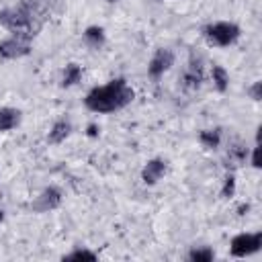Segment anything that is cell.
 Returning <instances> with one entry per match:
<instances>
[{"mask_svg": "<svg viewBox=\"0 0 262 262\" xmlns=\"http://www.w3.org/2000/svg\"><path fill=\"white\" fill-rule=\"evenodd\" d=\"M131 100H133V90L129 88L125 78H117L104 86H96L84 98L86 106L94 113H113L123 108Z\"/></svg>", "mask_w": 262, "mask_h": 262, "instance_id": "6da1fadb", "label": "cell"}, {"mask_svg": "<svg viewBox=\"0 0 262 262\" xmlns=\"http://www.w3.org/2000/svg\"><path fill=\"white\" fill-rule=\"evenodd\" d=\"M0 25H4L8 31L23 35V37H31L33 33V10L27 4H18V6H10L4 8L0 12Z\"/></svg>", "mask_w": 262, "mask_h": 262, "instance_id": "7a4b0ae2", "label": "cell"}, {"mask_svg": "<svg viewBox=\"0 0 262 262\" xmlns=\"http://www.w3.org/2000/svg\"><path fill=\"white\" fill-rule=\"evenodd\" d=\"M203 35L211 45L227 47L239 39V27L233 23H215V25L205 27Z\"/></svg>", "mask_w": 262, "mask_h": 262, "instance_id": "3957f363", "label": "cell"}, {"mask_svg": "<svg viewBox=\"0 0 262 262\" xmlns=\"http://www.w3.org/2000/svg\"><path fill=\"white\" fill-rule=\"evenodd\" d=\"M262 246V233H239L231 239V256H237V258H244V256H250V254H256Z\"/></svg>", "mask_w": 262, "mask_h": 262, "instance_id": "277c9868", "label": "cell"}, {"mask_svg": "<svg viewBox=\"0 0 262 262\" xmlns=\"http://www.w3.org/2000/svg\"><path fill=\"white\" fill-rule=\"evenodd\" d=\"M29 37H23V35H14V37H8L4 41H0V55L6 57V59H16V57H23L29 53Z\"/></svg>", "mask_w": 262, "mask_h": 262, "instance_id": "5b68a950", "label": "cell"}, {"mask_svg": "<svg viewBox=\"0 0 262 262\" xmlns=\"http://www.w3.org/2000/svg\"><path fill=\"white\" fill-rule=\"evenodd\" d=\"M59 203H61V192H59L57 188L49 186V188H45V190L35 199V203L31 205V209L37 211V213H47V211L59 207Z\"/></svg>", "mask_w": 262, "mask_h": 262, "instance_id": "8992f818", "label": "cell"}, {"mask_svg": "<svg viewBox=\"0 0 262 262\" xmlns=\"http://www.w3.org/2000/svg\"><path fill=\"white\" fill-rule=\"evenodd\" d=\"M172 63H174V53H172L170 49H158V51L154 53L149 66H147V72H149L151 78H158V76H162L166 70H170Z\"/></svg>", "mask_w": 262, "mask_h": 262, "instance_id": "52a82bcc", "label": "cell"}, {"mask_svg": "<svg viewBox=\"0 0 262 262\" xmlns=\"http://www.w3.org/2000/svg\"><path fill=\"white\" fill-rule=\"evenodd\" d=\"M166 172V164L162 160H149L141 170V180L145 184H156Z\"/></svg>", "mask_w": 262, "mask_h": 262, "instance_id": "ba28073f", "label": "cell"}, {"mask_svg": "<svg viewBox=\"0 0 262 262\" xmlns=\"http://www.w3.org/2000/svg\"><path fill=\"white\" fill-rule=\"evenodd\" d=\"M20 123V111L4 106L0 108V131H10Z\"/></svg>", "mask_w": 262, "mask_h": 262, "instance_id": "9c48e42d", "label": "cell"}, {"mask_svg": "<svg viewBox=\"0 0 262 262\" xmlns=\"http://www.w3.org/2000/svg\"><path fill=\"white\" fill-rule=\"evenodd\" d=\"M84 41H86V45H90L92 49H98V47H102V43H104V31H102L100 27H88V29L84 31Z\"/></svg>", "mask_w": 262, "mask_h": 262, "instance_id": "30bf717a", "label": "cell"}, {"mask_svg": "<svg viewBox=\"0 0 262 262\" xmlns=\"http://www.w3.org/2000/svg\"><path fill=\"white\" fill-rule=\"evenodd\" d=\"M70 123L68 121H57L55 125H53V129L49 131V141L51 143H61L68 135H70Z\"/></svg>", "mask_w": 262, "mask_h": 262, "instance_id": "8fae6325", "label": "cell"}, {"mask_svg": "<svg viewBox=\"0 0 262 262\" xmlns=\"http://www.w3.org/2000/svg\"><path fill=\"white\" fill-rule=\"evenodd\" d=\"M80 78H82V70H80V66L70 63V66H66L61 86H63V88H70V86H74L76 82H80Z\"/></svg>", "mask_w": 262, "mask_h": 262, "instance_id": "7c38bea8", "label": "cell"}, {"mask_svg": "<svg viewBox=\"0 0 262 262\" xmlns=\"http://www.w3.org/2000/svg\"><path fill=\"white\" fill-rule=\"evenodd\" d=\"M211 76H213V82H215L217 90H219V92H225V90H227V84H229V76H227V72H225L221 66H213Z\"/></svg>", "mask_w": 262, "mask_h": 262, "instance_id": "4fadbf2b", "label": "cell"}, {"mask_svg": "<svg viewBox=\"0 0 262 262\" xmlns=\"http://www.w3.org/2000/svg\"><path fill=\"white\" fill-rule=\"evenodd\" d=\"M199 141H201L205 147L215 149V147L219 145V141H221V133H219V129H213V131H201V133H199Z\"/></svg>", "mask_w": 262, "mask_h": 262, "instance_id": "5bb4252c", "label": "cell"}, {"mask_svg": "<svg viewBox=\"0 0 262 262\" xmlns=\"http://www.w3.org/2000/svg\"><path fill=\"white\" fill-rule=\"evenodd\" d=\"M201 78H203V74H201V66L196 63H192L190 68H188V72L184 74V82H186V86L188 88H196L199 84H201Z\"/></svg>", "mask_w": 262, "mask_h": 262, "instance_id": "9a60e30c", "label": "cell"}, {"mask_svg": "<svg viewBox=\"0 0 262 262\" xmlns=\"http://www.w3.org/2000/svg\"><path fill=\"white\" fill-rule=\"evenodd\" d=\"M188 258L194 260V262H211V260L215 258V254H213V250L203 248V250H192V252L188 254Z\"/></svg>", "mask_w": 262, "mask_h": 262, "instance_id": "2e32d148", "label": "cell"}, {"mask_svg": "<svg viewBox=\"0 0 262 262\" xmlns=\"http://www.w3.org/2000/svg\"><path fill=\"white\" fill-rule=\"evenodd\" d=\"M82 258H86V260H96V254H92V252H88V250H76V252H72V254L66 256V260H82Z\"/></svg>", "mask_w": 262, "mask_h": 262, "instance_id": "e0dca14e", "label": "cell"}, {"mask_svg": "<svg viewBox=\"0 0 262 262\" xmlns=\"http://www.w3.org/2000/svg\"><path fill=\"white\" fill-rule=\"evenodd\" d=\"M233 190H235V180H233V176H227L225 178V186H223V196H231Z\"/></svg>", "mask_w": 262, "mask_h": 262, "instance_id": "ac0fdd59", "label": "cell"}, {"mask_svg": "<svg viewBox=\"0 0 262 262\" xmlns=\"http://www.w3.org/2000/svg\"><path fill=\"white\" fill-rule=\"evenodd\" d=\"M260 90H262V82H256L252 88H250V96L254 100H260Z\"/></svg>", "mask_w": 262, "mask_h": 262, "instance_id": "d6986e66", "label": "cell"}, {"mask_svg": "<svg viewBox=\"0 0 262 262\" xmlns=\"http://www.w3.org/2000/svg\"><path fill=\"white\" fill-rule=\"evenodd\" d=\"M252 166L254 168H260V147L256 145L254 151H252Z\"/></svg>", "mask_w": 262, "mask_h": 262, "instance_id": "ffe728a7", "label": "cell"}, {"mask_svg": "<svg viewBox=\"0 0 262 262\" xmlns=\"http://www.w3.org/2000/svg\"><path fill=\"white\" fill-rule=\"evenodd\" d=\"M2 219H4V213H2V209H0V223H2Z\"/></svg>", "mask_w": 262, "mask_h": 262, "instance_id": "44dd1931", "label": "cell"}, {"mask_svg": "<svg viewBox=\"0 0 262 262\" xmlns=\"http://www.w3.org/2000/svg\"><path fill=\"white\" fill-rule=\"evenodd\" d=\"M108 2H117V0H108Z\"/></svg>", "mask_w": 262, "mask_h": 262, "instance_id": "7402d4cb", "label": "cell"}]
</instances>
